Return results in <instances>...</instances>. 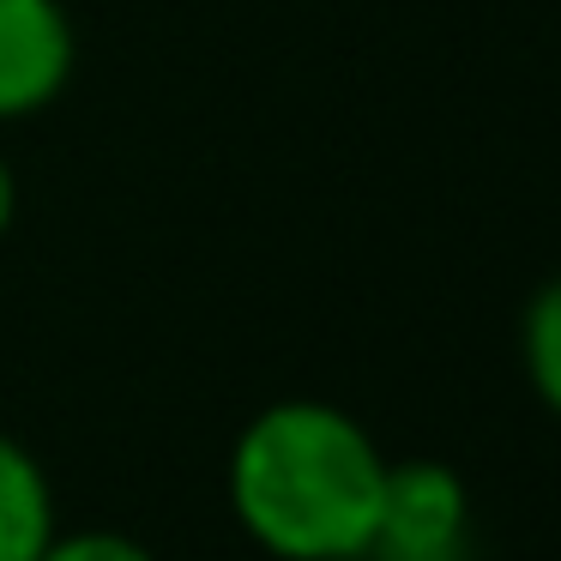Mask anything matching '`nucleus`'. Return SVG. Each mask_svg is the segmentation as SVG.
I'll return each instance as SVG.
<instances>
[{"mask_svg": "<svg viewBox=\"0 0 561 561\" xmlns=\"http://www.w3.org/2000/svg\"><path fill=\"white\" fill-rule=\"evenodd\" d=\"M387 453L327 399H278L230 447V513L272 561L368 556Z\"/></svg>", "mask_w": 561, "mask_h": 561, "instance_id": "obj_1", "label": "nucleus"}, {"mask_svg": "<svg viewBox=\"0 0 561 561\" xmlns=\"http://www.w3.org/2000/svg\"><path fill=\"white\" fill-rule=\"evenodd\" d=\"M368 556L375 561H465L471 556V495H465V477L440 459L387 465Z\"/></svg>", "mask_w": 561, "mask_h": 561, "instance_id": "obj_2", "label": "nucleus"}, {"mask_svg": "<svg viewBox=\"0 0 561 561\" xmlns=\"http://www.w3.org/2000/svg\"><path fill=\"white\" fill-rule=\"evenodd\" d=\"M79 37L61 0H0V122L43 115L67 91Z\"/></svg>", "mask_w": 561, "mask_h": 561, "instance_id": "obj_3", "label": "nucleus"}, {"mask_svg": "<svg viewBox=\"0 0 561 561\" xmlns=\"http://www.w3.org/2000/svg\"><path fill=\"white\" fill-rule=\"evenodd\" d=\"M55 537V489L37 453L0 428V561H37Z\"/></svg>", "mask_w": 561, "mask_h": 561, "instance_id": "obj_4", "label": "nucleus"}, {"mask_svg": "<svg viewBox=\"0 0 561 561\" xmlns=\"http://www.w3.org/2000/svg\"><path fill=\"white\" fill-rule=\"evenodd\" d=\"M519 356H525V380H531V392L561 416V278H549L543 290L525 302Z\"/></svg>", "mask_w": 561, "mask_h": 561, "instance_id": "obj_5", "label": "nucleus"}, {"mask_svg": "<svg viewBox=\"0 0 561 561\" xmlns=\"http://www.w3.org/2000/svg\"><path fill=\"white\" fill-rule=\"evenodd\" d=\"M37 561H158L127 531H55Z\"/></svg>", "mask_w": 561, "mask_h": 561, "instance_id": "obj_6", "label": "nucleus"}, {"mask_svg": "<svg viewBox=\"0 0 561 561\" xmlns=\"http://www.w3.org/2000/svg\"><path fill=\"white\" fill-rule=\"evenodd\" d=\"M13 211H19V175H13V163L0 158V236L13 230Z\"/></svg>", "mask_w": 561, "mask_h": 561, "instance_id": "obj_7", "label": "nucleus"}, {"mask_svg": "<svg viewBox=\"0 0 561 561\" xmlns=\"http://www.w3.org/2000/svg\"><path fill=\"white\" fill-rule=\"evenodd\" d=\"M332 561H375V556H332Z\"/></svg>", "mask_w": 561, "mask_h": 561, "instance_id": "obj_8", "label": "nucleus"}]
</instances>
